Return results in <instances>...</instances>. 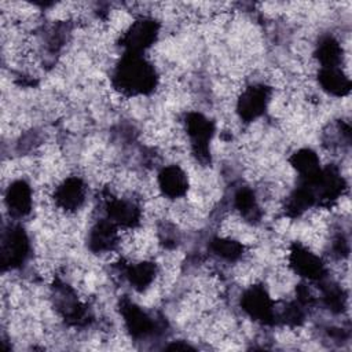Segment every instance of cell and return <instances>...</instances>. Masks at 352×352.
<instances>
[{
	"label": "cell",
	"mask_w": 352,
	"mask_h": 352,
	"mask_svg": "<svg viewBox=\"0 0 352 352\" xmlns=\"http://www.w3.org/2000/svg\"><path fill=\"white\" fill-rule=\"evenodd\" d=\"M157 188L169 199L183 198L188 190L187 173L176 165H169L157 176Z\"/></svg>",
	"instance_id": "obj_1"
},
{
	"label": "cell",
	"mask_w": 352,
	"mask_h": 352,
	"mask_svg": "<svg viewBox=\"0 0 352 352\" xmlns=\"http://www.w3.org/2000/svg\"><path fill=\"white\" fill-rule=\"evenodd\" d=\"M10 216L23 217L30 213L33 206V192L29 184L23 180H16L10 184L4 198Z\"/></svg>",
	"instance_id": "obj_2"
},
{
	"label": "cell",
	"mask_w": 352,
	"mask_h": 352,
	"mask_svg": "<svg viewBox=\"0 0 352 352\" xmlns=\"http://www.w3.org/2000/svg\"><path fill=\"white\" fill-rule=\"evenodd\" d=\"M28 253V239L21 230H10L3 238V263L10 267L14 263L23 261Z\"/></svg>",
	"instance_id": "obj_3"
}]
</instances>
